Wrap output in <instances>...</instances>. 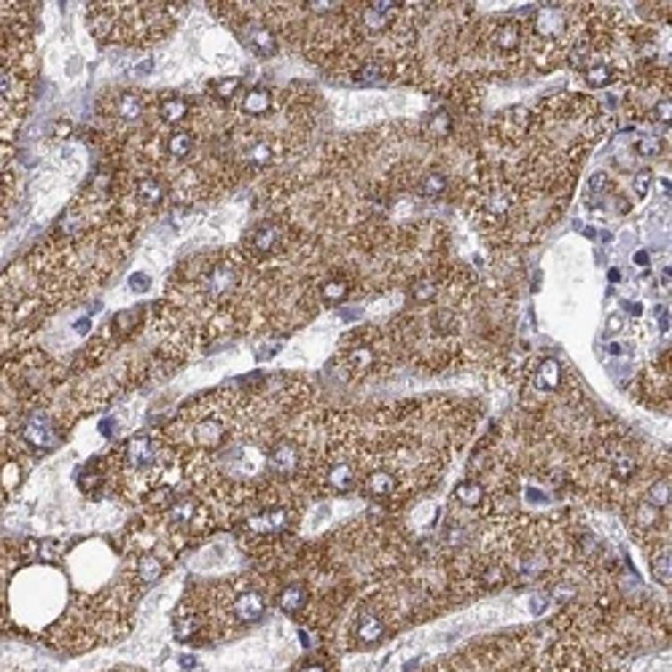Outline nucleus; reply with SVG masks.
<instances>
[{"label": "nucleus", "mask_w": 672, "mask_h": 672, "mask_svg": "<svg viewBox=\"0 0 672 672\" xmlns=\"http://www.w3.org/2000/svg\"><path fill=\"white\" fill-rule=\"evenodd\" d=\"M635 151H637V156H643V159H656V156L664 153V137H659V135H643V137L635 143Z\"/></svg>", "instance_id": "12"}, {"label": "nucleus", "mask_w": 672, "mask_h": 672, "mask_svg": "<svg viewBox=\"0 0 672 672\" xmlns=\"http://www.w3.org/2000/svg\"><path fill=\"white\" fill-rule=\"evenodd\" d=\"M640 14L648 22H669V4H640Z\"/></svg>", "instance_id": "13"}, {"label": "nucleus", "mask_w": 672, "mask_h": 672, "mask_svg": "<svg viewBox=\"0 0 672 672\" xmlns=\"http://www.w3.org/2000/svg\"><path fill=\"white\" fill-rule=\"evenodd\" d=\"M145 283H148V275H143V272H137V275L129 277V285H132V291H137V293H143V291L148 288Z\"/></svg>", "instance_id": "15"}, {"label": "nucleus", "mask_w": 672, "mask_h": 672, "mask_svg": "<svg viewBox=\"0 0 672 672\" xmlns=\"http://www.w3.org/2000/svg\"><path fill=\"white\" fill-rule=\"evenodd\" d=\"M624 328V320L619 317V315H611L608 317V333H616V331H621Z\"/></svg>", "instance_id": "16"}, {"label": "nucleus", "mask_w": 672, "mask_h": 672, "mask_svg": "<svg viewBox=\"0 0 672 672\" xmlns=\"http://www.w3.org/2000/svg\"><path fill=\"white\" fill-rule=\"evenodd\" d=\"M581 73H584V81L592 89H605V86H613L616 81L624 78V70L619 65H613V62H594Z\"/></svg>", "instance_id": "9"}, {"label": "nucleus", "mask_w": 672, "mask_h": 672, "mask_svg": "<svg viewBox=\"0 0 672 672\" xmlns=\"http://www.w3.org/2000/svg\"><path fill=\"white\" fill-rule=\"evenodd\" d=\"M275 605H277L283 613H288V616H293V619L301 621V619L307 616L309 605H312V589H309V584H307L304 578L285 584V586L275 594Z\"/></svg>", "instance_id": "7"}, {"label": "nucleus", "mask_w": 672, "mask_h": 672, "mask_svg": "<svg viewBox=\"0 0 672 672\" xmlns=\"http://www.w3.org/2000/svg\"><path fill=\"white\" fill-rule=\"evenodd\" d=\"M293 672H336V661L331 653L320 651L317 656H307Z\"/></svg>", "instance_id": "11"}, {"label": "nucleus", "mask_w": 672, "mask_h": 672, "mask_svg": "<svg viewBox=\"0 0 672 672\" xmlns=\"http://www.w3.org/2000/svg\"><path fill=\"white\" fill-rule=\"evenodd\" d=\"M240 92H242V81L229 76V78H216L210 86H208V97L221 105V108H229L232 102L240 100Z\"/></svg>", "instance_id": "10"}, {"label": "nucleus", "mask_w": 672, "mask_h": 672, "mask_svg": "<svg viewBox=\"0 0 672 672\" xmlns=\"http://www.w3.org/2000/svg\"><path fill=\"white\" fill-rule=\"evenodd\" d=\"M151 116H156L159 127L176 129V127H184L194 116V102L184 94H161L153 100Z\"/></svg>", "instance_id": "5"}, {"label": "nucleus", "mask_w": 672, "mask_h": 672, "mask_svg": "<svg viewBox=\"0 0 672 672\" xmlns=\"http://www.w3.org/2000/svg\"><path fill=\"white\" fill-rule=\"evenodd\" d=\"M651 170L648 167H643V170H635V178H632V189H635V194L640 197V200H645V194H648V189H651Z\"/></svg>", "instance_id": "14"}, {"label": "nucleus", "mask_w": 672, "mask_h": 672, "mask_svg": "<svg viewBox=\"0 0 672 672\" xmlns=\"http://www.w3.org/2000/svg\"><path fill=\"white\" fill-rule=\"evenodd\" d=\"M643 552H648V573L651 578L659 584V586H667L669 589V538L667 541H653V544H645Z\"/></svg>", "instance_id": "8"}, {"label": "nucleus", "mask_w": 672, "mask_h": 672, "mask_svg": "<svg viewBox=\"0 0 672 672\" xmlns=\"http://www.w3.org/2000/svg\"><path fill=\"white\" fill-rule=\"evenodd\" d=\"M635 261H637V264H648V253H637Z\"/></svg>", "instance_id": "17"}, {"label": "nucleus", "mask_w": 672, "mask_h": 672, "mask_svg": "<svg viewBox=\"0 0 672 672\" xmlns=\"http://www.w3.org/2000/svg\"><path fill=\"white\" fill-rule=\"evenodd\" d=\"M189 4H89L86 17L100 44H156L170 36Z\"/></svg>", "instance_id": "1"}, {"label": "nucleus", "mask_w": 672, "mask_h": 672, "mask_svg": "<svg viewBox=\"0 0 672 672\" xmlns=\"http://www.w3.org/2000/svg\"><path fill=\"white\" fill-rule=\"evenodd\" d=\"M237 111L245 121H266L277 111V97L266 86H250L240 94Z\"/></svg>", "instance_id": "6"}, {"label": "nucleus", "mask_w": 672, "mask_h": 672, "mask_svg": "<svg viewBox=\"0 0 672 672\" xmlns=\"http://www.w3.org/2000/svg\"><path fill=\"white\" fill-rule=\"evenodd\" d=\"M398 353L393 348V340L388 328L380 325H358L345 333L336 353L340 374L348 382H366L372 377L388 374L398 364Z\"/></svg>", "instance_id": "2"}, {"label": "nucleus", "mask_w": 672, "mask_h": 672, "mask_svg": "<svg viewBox=\"0 0 672 672\" xmlns=\"http://www.w3.org/2000/svg\"><path fill=\"white\" fill-rule=\"evenodd\" d=\"M635 393L653 412H669V350L653 358L637 377Z\"/></svg>", "instance_id": "4"}, {"label": "nucleus", "mask_w": 672, "mask_h": 672, "mask_svg": "<svg viewBox=\"0 0 672 672\" xmlns=\"http://www.w3.org/2000/svg\"><path fill=\"white\" fill-rule=\"evenodd\" d=\"M153 100L156 97L143 89H116L111 97H105L102 116L111 121V127L121 129L116 135H127V129L132 132L153 113Z\"/></svg>", "instance_id": "3"}]
</instances>
